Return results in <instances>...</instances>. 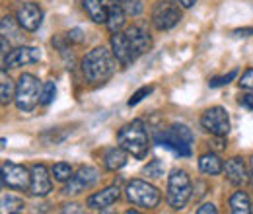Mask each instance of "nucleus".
Returning <instances> with one entry per match:
<instances>
[{
	"label": "nucleus",
	"instance_id": "obj_1",
	"mask_svg": "<svg viewBox=\"0 0 253 214\" xmlns=\"http://www.w3.org/2000/svg\"><path fill=\"white\" fill-rule=\"evenodd\" d=\"M82 72L90 84H103L115 72V59L109 49L95 47L82 59Z\"/></svg>",
	"mask_w": 253,
	"mask_h": 214
},
{
	"label": "nucleus",
	"instance_id": "obj_2",
	"mask_svg": "<svg viewBox=\"0 0 253 214\" xmlns=\"http://www.w3.org/2000/svg\"><path fill=\"white\" fill-rule=\"evenodd\" d=\"M117 142L121 148H125L126 152L132 154L138 160L146 158V154L150 150V138L144 123L140 119H134L125 127H121V130L117 132Z\"/></svg>",
	"mask_w": 253,
	"mask_h": 214
},
{
	"label": "nucleus",
	"instance_id": "obj_3",
	"mask_svg": "<svg viewBox=\"0 0 253 214\" xmlns=\"http://www.w3.org/2000/svg\"><path fill=\"white\" fill-rule=\"evenodd\" d=\"M156 142L160 146L171 150L177 156L187 158L191 156V146H193V132L187 125H171L169 128L162 130L156 134Z\"/></svg>",
	"mask_w": 253,
	"mask_h": 214
},
{
	"label": "nucleus",
	"instance_id": "obj_4",
	"mask_svg": "<svg viewBox=\"0 0 253 214\" xmlns=\"http://www.w3.org/2000/svg\"><path fill=\"white\" fill-rule=\"evenodd\" d=\"M191 191H193V187H191L189 175L181 170H175L168 179V195H166L168 205L173 211L185 209V205L189 203L191 195H193Z\"/></svg>",
	"mask_w": 253,
	"mask_h": 214
},
{
	"label": "nucleus",
	"instance_id": "obj_5",
	"mask_svg": "<svg viewBox=\"0 0 253 214\" xmlns=\"http://www.w3.org/2000/svg\"><path fill=\"white\" fill-rule=\"evenodd\" d=\"M125 193H126V199L132 205H136V207H140L144 211H152V209H156L160 205V191L154 185L146 183L142 179L128 181Z\"/></svg>",
	"mask_w": 253,
	"mask_h": 214
},
{
	"label": "nucleus",
	"instance_id": "obj_6",
	"mask_svg": "<svg viewBox=\"0 0 253 214\" xmlns=\"http://www.w3.org/2000/svg\"><path fill=\"white\" fill-rule=\"evenodd\" d=\"M39 93H41V86L39 80L33 74H22L16 86V107L24 113H30L35 109V105L39 103Z\"/></svg>",
	"mask_w": 253,
	"mask_h": 214
},
{
	"label": "nucleus",
	"instance_id": "obj_7",
	"mask_svg": "<svg viewBox=\"0 0 253 214\" xmlns=\"http://www.w3.org/2000/svg\"><path fill=\"white\" fill-rule=\"evenodd\" d=\"M181 20V8L171 0H160L152 8V24L160 31L171 30Z\"/></svg>",
	"mask_w": 253,
	"mask_h": 214
},
{
	"label": "nucleus",
	"instance_id": "obj_8",
	"mask_svg": "<svg viewBox=\"0 0 253 214\" xmlns=\"http://www.w3.org/2000/svg\"><path fill=\"white\" fill-rule=\"evenodd\" d=\"M2 185L18 191H26L32 185V170L20 164H4L2 166Z\"/></svg>",
	"mask_w": 253,
	"mask_h": 214
},
{
	"label": "nucleus",
	"instance_id": "obj_9",
	"mask_svg": "<svg viewBox=\"0 0 253 214\" xmlns=\"http://www.w3.org/2000/svg\"><path fill=\"white\" fill-rule=\"evenodd\" d=\"M201 125L212 136H226L230 130V117L224 107H211L203 113Z\"/></svg>",
	"mask_w": 253,
	"mask_h": 214
},
{
	"label": "nucleus",
	"instance_id": "obj_10",
	"mask_svg": "<svg viewBox=\"0 0 253 214\" xmlns=\"http://www.w3.org/2000/svg\"><path fill=\"white\" fill-rule=\"evenodd\" d=\"M128 47H130V55L136 61L138 57H142L150 47H152V37L148 33V28L144 24H132L128 30L125 31Z\"/></svg>",
	"mask_w": 253,
	"mask_h": 214
},
{
	"label": "nucleus",
	"instance_id": "obj_11",
	"mask_svg": "<svg viewBox=\"0 0 253 214\" xmlns=\"http://www.w3.org/2000/svg\"><path fill=\"white\" fill-rule=\"evenodd\" d=\"M99 179V171L92 166H82L76 173H72V177L68 179V183L64 185V195H78L90 187H94Z\"/></svg>",
	"mask_w": 253,
	"mask_h": 214
},
{
	"label": "nucleus",
	"instance_id": "obj_12",
	"mask_svg": "<svg viewBox=\"0 0 253 214\" xmlns=\"http://www.w3.org/2000/svg\"><path fill=\"white\" fill-rule=\"evenodd\" d=\"M16 20L26 31H37L43 22V12L35 2H24L16 8Z\"/></svg>",
	"mask_w": 253,
	"mask_h": 214
},
{
	"label": "nucleus",
	"instance_id": "obj_13",
	"mask_svg": "<svg viewBox=\"0 0 253 214\" xmlns=\"http://www.w3.org/2000/svg\"><path fill=\"white\" fill-rule=\"evenodd\" d=\"M41 61V51L37 47H18L14 51H10L4 59H2V68H18L24 64H33V62Z\"/></svg>",
	"mask_w": 253,
	"mask_h": 214
},
{
	"label": "nucleus",
	"instance_id": "obj_14",
	"mask_svg": "<svg viewBox=\"0 0 253 214\" xmlns=\"http://www.w3.org/2000/svg\"><path fill=\"white\" fill-rule=\"evenodd\" d=\"M53 189L51 183V175L47 166L43 164H35L32 166V185H30V193L33 197H47Z\"/></svg>",
	"mask_w": 253,
	"mask_h": 214
},
{
	"label": "nucleus",
	"instance_id": "obj_15",
	"mask_svg": "<svg viewBox=\"0 0 253 214\" xmlns=\"http://www.w3.org/2000/svg\"><path fill=\"white\" fill-rule=\"evenodd\" d=\"M119 195H121V191H119L117 185L105 187L103 191L94 193V195L88 197V207H90L92 211H107L109 207H113V205L117 203Z\"/></svg>",
	"mask_w": 253,
	"mask_h": 214
},
{
	"label": "nucleus",
	"instance_id": "obj_16",
	"mask_svg": "<svg viewBox=\"0 0 253 214\" xmlns=\"http://www.w3.org/2000/svg\"><path fill=\"white\" fill-rule=\"evenodd\" d=\"M224 171H226V179L232 185H236V187H242V185H246L250 181V177H248L250 171L246 170V164H244V160H242L240 156L230 158V160L226 162Z\"/></svg>",
	"mask_w": 253,
	"mask_h": 214
},
{
	"label": "nucleus",
	"instance_id": "obj_17",
	"mask_svg": "<svg viewBox=\"0 0 253 214\" xmlns=\"http://www.w3.org/2000/svg\"><path fill=\"white\" fill-rule=\"evenodd\" d=\"M111 49H113V55H115V59L119 61V64L126 68V66H130L134 59H132V55H130V47H128V41H126V35L125 33H113L111 35Z\"/></svg>",
	"mask_w": 253,
	"mask_h": 214
},
{
	"label": "nucleus",
	"instance_id": "obj_18",
	"mask_svg": "<svg viewBox=\"0 0 253 214\" xmlns=\"http://www.w3.org/2000/svg\"><path fill=\"white\" fill-rule=\"evenodd\" d=\"M125 8H121L119 4H109L107 6V22H105L107 30L111 33H119L125 26Z\"/></svg>",
	"mask_w": 253,
	"mask_h": 214
},
{
	"label": "nucleus",
	"instance_id": "obj_19",
	"mask_svg": "<svg viewBox=\"0 0 253 214\" xmlns=\"http://www.w3.org/2000/svg\"><path fill=\"white\" fill-rule=\"evenodd\" d=\"M199 170H201L205 175H220L222 170H224L220 156L214 152L203 154V156L199 158Z\"/></svg>",
	"mask_w": 253,
	"mask_h": 214
},
{
	"label": "nucleus",
	"instance_id": "obj_20",
	"mask_svg": "<svg viewBox=\"0 0 253 214\" xmlns=\"http://www.w3.org/2000/svg\"><path fill=\"white\" fill-rule=\"evenodd\" d=\"M126 150L117 146V148H109L105 150V156H103V166L109 170V171H117L121 170L123 166L126 164Z\"/></svg>",
	"mask_w": 253,
	"mask_h": 214
},
{
	"label": "nucleus",
	"instance_id": "obj_21",
	"mask_svg": "<svg viewBox=\"0 0 253 214\" xmlns=\"http://www.w3.org/2000/svg\"><path fill=\"white\" fill-rule=\"evenodd\" d=\"M82 6L90 20L95 24H105L107 22V6L101 4V0H82Z\"/></svg>",
	"mask_w": 253,
	"mask_h": 214
},
{
	"label": "nucleus",
	"instance_id": "obj_22",
	"mask_svg": "<svg viewBox=\"0 0 253 214\" xmlns=\"http://www.w3.org/2000/svg\"><path fill=\"white\" fill-rule=\"evenodd\" d=\"M230 211L234 214H250L253 211L252 203H250V197L248 193L244 191H236L232 197H230Z\"/></svg>",
	"mask_w": 253,
	"mask_h": 214
},
{
	"label": "nucleus",
	"instance_id": "obj_23",
	"mask_svg": "<svg viewBox=\"0 0 253 214\" xmlns=\"http://www.w3.org/2000/svg\"><path fill=\"white\" fill-rule=\"evenodd\" d=\"M12 99H16V86L6 76V70L2 68V74H0V101H2V105H8Z\"/></svg>",
	"mask_w": 253,
	"mask_h": 214
},
{
	"label": "nucleus",
	"instance_id": "obj_24",
	"mask_svg": "<svg viewBox=\"0 0 253 214\" xmlns=\"http://www.w3.org/2000/svg\"><path fill=\"white\" fill-rule=\"evenodd\" d=\"M0 28H2V35L8 37L10 41H16V43L22 41V33H20V30L16 28V24H14V20H12L10 16H4V18H2Z\"/></svg>",
	"mask_w": 253,
	"mask_h": 214
},
{
	"label": "nucleus",
	"instance_id": "obj_25",
	"mask_svg": "<svg viewBox=\"0 0 253 214\" xmlns=\"http://www.w3.org/2000/svg\"><path fill=\"white\" fill-rule=\"evenodd\" d=\"M24 201L12 195H4L2 197V213H22L24 211Z\"/></svg>",
	"mask_w": 253,
	"mask_h": 214
},
{
	"label": "nucleus",
	"instance_id": "obj_26",
	"mask_svg": "<svg viewBox=\"0 0 253 214\" xmlns=\"http://www.w3.org/2000/svg\"><path fill=\"white\" fill-rule=\"evenodd\" d=\"M55 95H57V86H55V82H45V84L41 86L39 103H41V105H49V103L55 99Z\"/></svg>",
	"mask_w": 253,
	"mask_h": 214
},
{
	"label": "nucleus",
	"instance_id": "obj_27",
	"mask_svg": "<svg viewBox=\"0 0 253 214\" xmlns=\"http://www.w3.org/2000/svg\"><path fill=\"white\" fill-rule=\"evenodd\" d=\"M53 175L57 181H68L72 177V168L70 164H64V162H59L53 166Z\"/></svg>",
	"mask_w": 253,
	"mask_h": 214
},
{
	"label": "nucleus",
	"instance_id": "obj_28",
	"mask_svg": "<svg viewBox=\"0 0 253 214\" xmlns=\"http://www.w3.org/2000/svg\"><path fill=\"white\" fill-rule=\"evenodd\" d=\"M144 173L148 175V177H152V179H158L164 175V162L162 160H152L146 168H144Z\"/></svg>",
	"mask_w": 253,
	"mask_h": 214
},
{
	"label": "nucleus",
	"instance_id": "obj_29",
	"mask_svg": "<svg viewBox=\"0 0 253 214\" xmlns=\"http://www.w3.org/2000/svg\"><path fill=\"white\" fill-rule=\"evenodd\" d=\"M236 74H238V70H230L228 74H224V76H216V78H212L211 82H209V86L211 88H220V86H226L228 82H232L234 78H236Z\"/></svg>",
	"mask_w": 253,
	"mask_h": 214
},
{
	"label": "nucleus",
	"instance_id": "obj_30",
	"mask_svg": "<svg viewBox=\"0 0 253 214\" xmlns=\"http://www.w3.org/2000/svg\"><path fill=\"white\" fill-rule=\"evenodd\" d=\"M152 90H154L152 86H142L140 90H136V92L132 93V97L128 99V105H130V107H132V105H138V103H140L144 97H148V95L152 93Z\"/></svg>",
	"mask_w": 253,
	"mask_h": 214
},
{
	"label": "nucleus",
	"instance_id": "obj_31",
	"mask_svg": "<svg viewBox=\"0 0 253 214\" xmlns=\"http://www.w3.org/2000/svg\"><path fill=\"white\" fill-rule=\"evenodd\" d=\"M142 10H144V6H142L140 0H128L125 4V12L128 16H140Z\"/></svg>",
	"mask_w": 253,
	"mask_h": 214
},
{
	"label": "nucleus",
	"instance_id": "obj_32",
	"mask_svg": "<svg viewBox=\"0 0 253 214\" xmlns=\"http://www.w3.org/2000/svg\"><path fill=\"white\" fill-rule=\"evenodd\" d=\"M240 88L253 92V68L244 72V76H242V80H240Z\"/></svg>",
	"mask_w": 253,
	"mask_h": 214
},
{
	"label": "nucleus",
	"instance_id": "obj_33",
	"mask_svg": "<svg viewBox=\"0 0 253 214\" xmlns=\"http://www.w3.org/2000/svg\"><path fill=\"white\" fill-rule=\"evenodd\" d=\"M66 41H68V43H82V41H84L82 30H70L66 33Z\"/></svg>",
	"mask_w": 253,
	"mask_h": 214
},
{
	"label": "nucleus",
	"instance_id": "obj_34",
	"mask_svg": "<svg viewBox=\"0 0 253 214\" xmlns=\"http://www.w3.org/2000/svg\"><path fill=\"white\" fill-rule=\"evenodd\" d=\"M238 103L242 107H246L248 111H253V93H242L240 99H238Z\"/></svg>",
	"mask_w": 253,
	"mask_h": 214
},
{
	"label": "nucleus",
	"instance_id": "obj_35",
	"mask_svg": "<svg viewBox=\"0 0 253 214\" xmlns=\"http://www.w3.org/2000/svg\"><path fill=\"white\" fill-rule=\"evenodd\" d=\"M216 213H218V209L212 203H207V205H203V207L197 209V214H216Z\"/></svg>",
	"mask_w": 253,
	"mask_h": 214
},
{
	"label": "nucleus",
	"instance_id": "obj_36",
	"mask_svg": "<svg viewBox=\"0 0 253 214\" xmlns=\"http://www.w3.org/2000/svg\"><path fill=\"white\" fill-rule=\"evenodd\" d=\"M211 144H212V148L218 150V152H220V150H226V140H224V136H216Z\"/></svg>",
	"mask_w": 253,
	"mask_h": 214
},
{
	"label": "nucleus",
	"instance_id": "obj_37",
	"mask_svg": "<svg viewBox=\"0 0 253 214\" xmlns=\"http://www.w3.org/2000/svg\"><path fill=\"white\" fill-rule=\"evenodd\" d=\"M236 37H250L253 35V28H242V30H236L234 31Z\"/></svg>",
	"mask_w": 253,
	"mask_h": 214
},
{
	"label": "nucleus",
	"instance_id": "obj_38",
	"mask_svg": "<svg viewBox=\"0 0 253 214\" xmlns=\"http://www.w3.org/2000/svg\"><path fill=\"white\" fill-rule=\"evenodd\" d=\"M63 213H84V211L80 209V205H76V203H72V205H64Z\"/></svg>",
	"mask_w": 253,
	"mask_h": 214
},
{
	"label": "nucleus",
	"instance_id": "obj_39",
	"mask_svg": "<svg viewBox=\"0 0 253 214\" xmlns=\"http://www.w3.org/2000/svg\"><path fill=\"white\" fill-rule=\"evenodd\" d=\"M197 187H199V191L195 193V199H201L205 193H207V183H203V181H199V183H195Z\"/></svg>",
	"mask_w": 253,
	"mask_h": 214
},
{
	"label": "nucleus",
	"instance_id": "obj_40",
	"mask_svg": "<svg viewBox=\"0 0 253 214\" xmlns=\"http://www.w3.org/2000/svg\"><path fill=\"white\" fill-rule=\"evenodd\" d=\"M177 2H179V4L183 6V8H191V6H193V4L197 2V0H177Z\"/></svg>",
	"mask_w": 253,
	"mask_h": 214
},
{
	"label": "nucleus",
	"instance_id": "obj_41",
	"mask_svg": "<svg viewBox=\"0 0 253 214\" xmlns=\"http://www.w3.org/2000/svg\"><path fill=\"white\" fill-rule=\"evenodd\" d=\"M250 179H252V183H253V156L250 158Z\"/></svg>",
	"mask_w": 253,
	"mask_h": 214
},
{
	"label": "nucleus",
	"instance_id": "obj_42",
	"mask_svg": "<svg viewBox=\"0 0 253 214\" xmlns=\"http://www.w3.org/2000/svg\"><path fill=\"white\" fill-rule=\"evenodd\" d=\"M121 2H128V0H121Z\"/></svg>",
	"mask_w": 253,
	"mask_h": 214
}]
</instances>
